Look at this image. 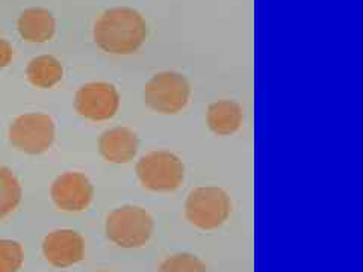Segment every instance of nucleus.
Listing matches in <instances>:
<instances>
[{
	"instance_id": "obj_15",
	"label": "nucleus",
	"mask_w": 363,
	"mask_h": 272,
	"mask_svg": "<svg viewBox=\"0 0 363 272\" xmlns=\"http://www.w3.org/2000/svg\"><path fill=\"white\" fill-rule=\"evenodd\" d=\"M25 262V251L20 242L0 239V272H18Z\"/></svg>"
},
{
	"instance_id": "obj_3",
	"label": "nucleus",
	"mask_w": 363,
	"mask_h": 272,
	"mask_svg": "<svg viewBox=\"0 0 363 272\" xmlns=\"http://www.w3.org/2000/svg\"><path fill=\"white\" fill-rule=\"evenodd\" d=\"M232 212V201L221 188L203 186L191 191L185 203L188 221L201 230H213L225 222Z\"/></svg>"
},
{
	"instance_id": "obj_7",
	"label": "nucleus",
	"mask_w": 363,
	"mask_h": 272,
	"mask_svg": "<svg viewBox=\"0 0 363 272\" xmlns=\"http://www.w3.org/2000/svg\"><path fill=\"white\" fill-rule=\"evenodd\" d=\"M74 108L82 117L93 121L112 118L120 108L117 88L106 82H91L77 89Z\"/></svg>"
},
{
	"instance_id": "obj_9",
	"label": "nucleus",
	"mask_w": 363,
	"mask_h": 272,
	"mask_svg": "<svg viewBox=\"0 0 363 272\" xmlns=\"http://www.w3.org/2000/svg\"><path fill=\"white\" fill-rule=\"evenodd\" d=\"M43 254L52 266H73L85 256V239L74 230H55L44 237Z\"/></svg>"
},
{
	"instance_id": "obj_17",
	"label": "nucleus",
	"mask_w": 363,
	"mask_h": 272,
	"mask_svg": "<svg viewBox=\"0 0 363 272\" xmlns=\"http://www.w3.org/2000/svg\"><path fill=\"white\" fill-rule=\"evenodd\" d=\"M14 58V49L6 40L0 38V68H5Z\"/></svg>"
},
{
	"instance_id": "obj_13",
	"label": "nucleus",
	"mask_w": 363,
	"mask_h": 272,
	"mask_svg": "<svg viewBox=\"0 0 363 272\" xmlns=\"http://www.w3.org/2000/svg\"><path fill=\"white\" fill-rule=\"evenodd\" d=\"M28 81L37 88H52L64 77L62 64L52 55H41L30 60L26 68Z\"/></svg>"
},
{
	"instance_id": "obj_2",
	"label": "nucleus",
	"mask_w": 363,
	"mask_h": 272,
	"mask_svg": "<svg viewBox=\"0 0 363 272\" xmlns=\"http://www.w3.org/2000/svg\"><path fill=\"white\" fill-rule=\"evenodd\" d=\"M152 215L138 206H123L106 218V236L121 248H140L153 234Z\"/></svg>"
},
{
	"instance_id": "obj_18",
	"label": "nucleus",
	"mask_w": 363,
	"mask_h": 272,
	"mask_svg": "<svg viewBox=\"0 0 363 272\" xmlns=\"http://www.w3.org/2000/svg\"><path fill=\"white\" fill-rule=\"evenodd\" d=\"M97 272H109V271H97Z\"/></svg>"
},
{
	"instance_id": "obj_11",
	"label": "nucleus",
	"mask_w": 363,
	"mask_h": 272,
	"mask_svg": "<svg viewBox=\"0 0 363 272\" xmlns=\"http://www.w3.org/2000/svg\"><path fill=\"white\" fill-rule=\"evenodd\" d=\"M20 37L28 42H48L56 32V21L49 9L29 8L17 20Z\"/></svg>"
},
{
	"instance_id": "obj_5",
	"label": "nucleus",
	"mask_w": 363,
	"mask_h": 272,
	"mask_svg": "<svg viewBox=\"0 0 363 272\" xmlns=\"http://www.w3.org/2000/svg\"><path fill=\"white\" fill-rule=\"evenodd\" d=\"M191 96L188 79L176 72H164L153 76L145 85L144 98L150 109L173 115L184 109Z\"/></svg>"
},
{
	"instance_id": "obj_1",
	"label": "nucleus",
	"mask_w": 363,
	"mask_h": 272,
	"mask_svg": "<svg viewBox=\"0 0 363 272\" xmlns=\"http://www.w3.org/2000/svg\"><path fill=\"white\" fill-rule=\"evenodd\" d=\"M147 38V23L132 8H112L101 14L94 25V41L112 55H132Z\"/></svg>"
},
{
	"instance_id": "obj_16",
	"label": "nucleus",
	"mask_w": 363,
	"mask_h": 272,
	"mask_svg": "<svg viewBox=\"0 0 363 272\" xmlns=\"http://www.w3.org/2000/svg\"><path fill=\"white\" fill-rule=\"evenodd\" d=\"M157 272H208V269L197 256L179 253L165 259Z\"/></svg>"
},
{
	"instance_id": "obj_10",
	"label": "nucleus",
	"mask_w": 363,
	"mask_h": 272,
	"mask_svg": "<svg viewBox=\"0 0 363 272\" xmlns=\"http://www.w3.org/2000/svg\"><path fill=\"white\" fill-rule=\"evenodd\" d=\"M138 136L128 128L109 129L99 138L100 154L112 164H129L138 153Z\"/></svg>"
},
{
	"instance_id": "obj_8",
	"label": "nucleus",
	"mask_w": 363,
	"mask_h": 272,
	"mask_svg": "<svg viewBox=\"0 0 363 272\" xmlns=\"http://www.w3.org/2000/svg\"><path fill=\"white\" fill-rule=\"evenodd\" d=\"M50 196L58 209L82 212L93 201L94 188L82 173H64L53 181Z\"/></svg>"
},
{
	"instance_id": "obj_12",
	"label": "nucleus",
	"mask_w": 363,
	"mask_h": 272,
	"mask_svg": "<svg viewBox=\"0 0 363 272\" xmlns=\"http://www.w3.org/2000/svg\"><path fill=\"white\" fill-rule=\"evenodd\" d=\"M244 112L233 100H218L208 108V126L217 135H232L242 126Z\"/></svg>"
},
{
	"instance_id": "obj_6",
	"label": "nucleus",
	"mask_w": 363,
	"mask_h": 272,
	"mask_svg": "<svg viewBox=\"0 0 363 272\" xmlns=\"http://www.w3.org/2000/svg\"><path fill=\"white\" fill-rule=\"evenodd\" d=\"M9 141L28 154L48 152L55 141V123L45 113L30 112L17 117L9 126Z\"/></svg>"
},
{
	"instance_id": "obj_4",
	"label": "nucleus",
	"mask_w": 363,
	"mask_h": 272,
	"mask_svg": "<svg viewBox=\"0 0 363 272\" xmlns=\"http://www.w3.org/2000/svg\"><path fill=\"white\" fill-rule=\"evenodd\" d=\"M136 176L145 189L172 192L184 183L185 165L174 153L150 152L136 164Z\"/></svg>"
},
{
	"instance_id": "obj_14",
	"label": "nucleus",
	"mask_w": 363,
	"mask_h": 272,
	"mask_svg": "<svg viewBox=\"0 0 363 272\" xmlns=\"http://www.w3.org/2000/svg\"><path fill=\"white\" fill-rule=\"evenodd\" d=\"M21 185L17 176L6 166H0V218L13 213L21 201Z\"/></svg>"
}]
</instances>
